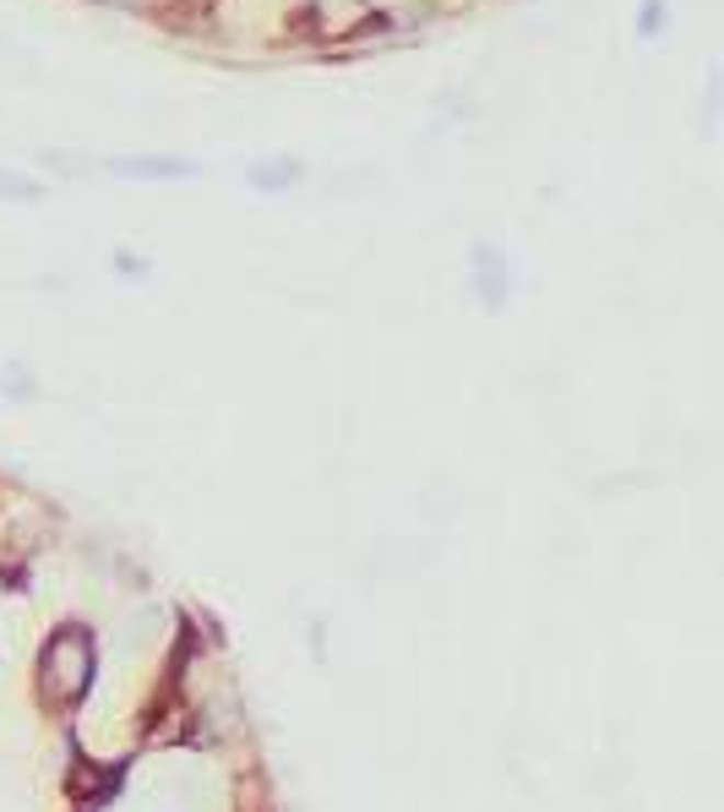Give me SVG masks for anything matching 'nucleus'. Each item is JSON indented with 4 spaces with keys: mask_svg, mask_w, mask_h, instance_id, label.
<instances>
[{
    "mask_svg": "<svg viewBox=\"0 0 724 812\" xmlns=\"http://www.w3.org/2000/svg\"><path fill=\"white\" fill-rule=\"evenodd\" d=\"M158 633H163V611H158V606H143V611L126 622V650H147Z\"/></svg>",
    "mask_w": 724,
    "mask_h": 812,
    "instance_id": "obj_3",
    "label": "nucleus"
},
{
    "mask_svg": "<svg viewBox=\"0 0 724 812\" xmlns=\"http://www.w3.org/2000/svg\"><path fill=\"white\" fill-rule=\"evenodd\" d=\"M294 174H299V163H273V169H257L251 180H257V185H284Z\"/></svg>",
    "mask_w": 724,
    "mask_h": 812,
    "instance_id": "obj_5",
    "label": "nucleus"
},
{
    "mask_svg": "<svg viewBox=\"0 0 724 812\" xmlns=\"http://www.w3.org/2000/svg\"><path fill=\"white\" fill-rule=\"evenodd\" d=\"M38 196H44V185H38V180L0 169V202H38Z\"/></svg>",
    "mask_w": 724,
    "mask_h": 812,
    "instance_id": "obj_4",
    "label": "nucleus"
},
{
    "mask_svg": "<svg viewBox=\"0 0 724 812\" xmlns=\"http://www.w3.org/2000/svg\"><path fill=\"white\" fill-rule=\"evenodd\" d=\"M44 681H49V692L77 698V692L93 681V644H88L82 633H60V639L44 650Z\"/></svg>",
    "mask_w": 724,
    "mask_h": 812,
    "instance_id": "obj_1",
    "label": "nucleus"
},
{
    "mask_svg": "<svg viewBox=\"0 0 724 812\" xmlns=\"http://www.w3.org/2000/svg\"><path fill=\"white\" fill-rule=\"evenodd\" d=\"M115 174H132V180H185L196 174V163L185 159H110Z\"/></svg>",
    "mask_w": 724,
    "mask_h": 812,
    "instance_id": "obj_2",
    "label": "nucleus"
}]
</instances>
